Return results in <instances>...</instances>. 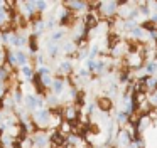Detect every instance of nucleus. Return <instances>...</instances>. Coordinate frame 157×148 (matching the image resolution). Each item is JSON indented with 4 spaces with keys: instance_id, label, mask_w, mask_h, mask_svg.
Wrapping results in <instances>:
<instances>
[{
    "instance_id": "15",
    "label": "nucleus",
    "mask_w": 157,
    "mask_h": 148,
    "mask_svg": "<svg viewBox=\"0 0 157 148\" xmlns=\"http://www.w3.org/2000/svg\"><path fill=\"white\" fill-rule=\"evenodd\" d=\"M36 9H37L39 13H42L46 9H49V2H44V0H37V2H36Z\"/></svg>"
},
{
    "instance_id": "17",
    "label": "nucleus",
    "mask_w": 157,
    "mask_h": 148,
    "mask_svg": "<svg viewBox=\"0 0 157 148\" xmlns=\"http://www.w3.org/2000/svg\"><path fill=\"white\" fill-rule=\"evenodd\" d=\"M2 121H4V113L0 111V124H2Z\"/></svg>"
},
{
    "instance_id": "11",
    "label": "nucleus",
    "mask_w": 157,
    "mask_h": 148,
    "mask_svg": "<svg viewBox=\"0 0 157 148\" xmlns=\"http://www.w3.org/2000/svg\"><path fill=\"white\" fill-rule=\"evenodd\" d=\"M44 30H46V20H44V19L34 22V35H41Z\"/></svg>"
},
{
    "instance_id": "3",
    "label": "nucleus",
    "mask_w": 157,
    "mask_h": 148,
    "mask_svg": "<svg viewBox=\"0 0 157 148\" xmlns=\"http://www.w3.org/2000/svg\"><path fill=\"white\" fill-rule=\"evenodd\" d=\"M95 104L98 108V111H101V113H110L113 109V99L110 96H98Z\"/></svg>"
},
{
    "instance_id": "2",
    "label": "nucleus",
    "mask_w": 157,
    "mask_h": 148,
    "mask_svg": "<svg viewBox=\"0 0 157 148\" xmlns=\"http://www.w3.org/2000/svg\"><path fill=\"white\" fill-rule=\"evenodd\" d=\"M31 141H32V148H48L51 145L49 140V133L44 130H37L36 133L31 135Z\"/></svg>"
},
{
    "instance_id": "6",
    "label": "nucleus",
    "mask_w": 157,
    "mask_h": 148,
    "mask_svg": "<svg viewBox=\"0 0 157 148\" xmlns=\"http://www.w3.org/2000/svg\"><path fill=\"white\" fill-rule=\"evenodd\" d=\"M52 94L54 96H61L63 93L66 91V81L63 76H56L54 77V83H52V87H51Z\"/></svg>"
},
{
    "instance_id": "10",
    "label": "nucleus",
    "mask_w": 157,
    "mask_h": 148,
    "mask_svg": "<svg viewBox=\"0 0 157 148\" xmlns=\"http://www.w3.org/2000/svg\"><path fill=\"white\" fill-rule=\"evenodd\" d=\"M27 44H29V49H31V52H37V49H39V44H37V35L31 34V35L27 37Z\"/></svg>"
},
{
    "instance_id": "9",
    "label": "nucleus",
    "mask_w": 157,
    "mask_h": 148,
    "mask_svg": "<svg viewBox=\"0 0 157 148\" xmlns=\"http://www.w3.org/2000/svg\"><path fill=\"white\" fill-rule=\"evenodd\" d=\"M15 57H17V64H21L22 67L29 64V56L24 50H17V52H15Z\"/></svg>"
},
{
    "instance_id": "8",
    "label": "nucleus",
    "mask_w": 157,
    "mask_h": 148,
    "mask_svg": "<svg viewBox=\"0 0 157 148\" xmlns=\"http://www.w3.org/2000/svg\"><path fill=\"white\" fill-rule=\"evenodd\" d=\"M21 74H22V77H24V79L32 81V79H34V76H36V69L31 66V64H27V66L21 67Z\"/></svg>"
},
{
    "instance_id": "5",
    "label": "nucleus",
    "mask_w": 157,
    "mask_h": 148,
    "mask_svg": "<svg viewBox=\"0 0 157 148\" xmlns=\"http://www.w3.org/2000/svg\"><path fill=\"white\" fill-rule=\"evenodd\" d=\"M64 7L71 12L78 13L81 10H88V2H81V0H69V2H64Z\"/></svg>"
},
{
    "instance_id": "7",
    "label": "nucleus",
    "mask_w": 157,
    "mask_h": 148,
    "mask_svg": "<svg viewBox=\"0 0 157 148\" xmlns=\"http://www.w3.org/2000/svg\"><path fill=\"white\" fill-rule=\"evenodd\" d=\"M73 74V62H71V59H64V61H61L59 62V66H58V76H71Z\"/></svg>"
},
{
    "instance_id": "16",
    "label": "nucleus",
    "mask_w": 157,
    "mask_h": 148,
    "mask_svg": "<svg viewBox=\"0 0 157 148\" xmlns=\"http://www.w3.org/2000/svg\"><path fill=\"white\" fill-rule=\"evenodd\" d=\"M100 54V47L96 46V44H93L91 47H90V54H88V59H95L96 56Z\"/></svg>"
},
{
    "instance_id": "12",
    "label": "nucleus",
    "mask_w": 157,
    "mask_h": 148,
    "mask_svg": "<svg viewBox=\"0 0 157 148\" xmlns=\"http://www.w3.org/2000/svg\"><path fill=\"white\" fill-rule=\"evenodd\" d=\"M144 35H145V30H144V29H142V27H140V25H137L135 29H133L132 32H130V37H132L133 40H140V39H142Z\"/></svg>"
},
{
    "instance_id": "1",
    "label": "nucleus",
    "mask_w": 157,
    "mask_h": 148,
    "mask_svg": "<svg viewBox=\"0 0 157 148\" xmlns=\"http://www.w3.org/2000/svg\"><path fill=\"white\" fill-rule=\"evenodd\" d=\"M51 120H52V114L49 108H42V109H36L32 111V121L36 123V126L39 130H44L51 126Z\"/></svg>"
},
{
    "instance_id": "4",
    "label": "nucleus",
    "mask_w": 157,
    "mask_h": 148,
    "mask_svg": "<svg viewBox=\"0 0 157 148\" xmlns=\"http://www.w3.org/2000/svg\"><path fill=\"white\" fill-rule=\"evenodd\" d=\"M63 120L69 121V123H75V121L79 120V111L75 104H69V106L63 108Z\"/></svg>"
},
{
    "instance_id": "14",
    "label": "nucleus",
    "mask_w": 157,
    "mask_h": 148,
    "mask_svg": "<svg viewBox=\"0 0 157 148\" xmlns=\"http://www.w3.org/2000/svg\"><path fill=\"white\" fill-rule=\"evenodd\" d=\"M64 35H66L64 30H56V32L51 34V42H56V44H58L61 39H64Z\"/></svg>"
},
{
    "instance_id": "13",
    "label": "nucleus",
    "mask_w": 157,
    "mask_h": 148,
    "mask_svg": "<svg viewBox=\"0 0 157 148\" xmlns=\"http://www.w3.org/2000/svg\"><path fill=\"white\" fill-rule=\"evenodd\" d=\"M41 83H42V86H44L46 89H51V87H52V83H54V77H52L51 74L41 76Z\"/></svg>"
}]
</instances>
